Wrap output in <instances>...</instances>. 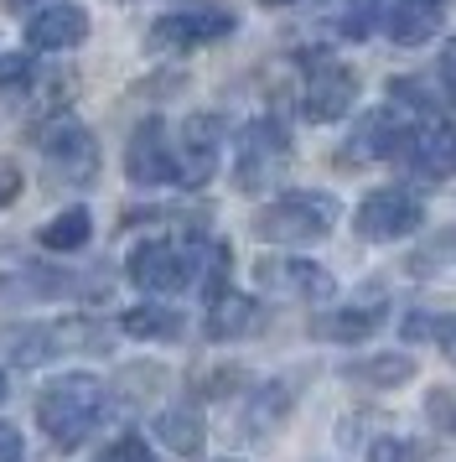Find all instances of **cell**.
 <instances>
[{"instance_id": "cell-1", "label": "cell", "mask_w": 456, "mask_h": 462, "mask_svg": "<svg viewBox=\"0 0 456 462\" xmlns=\"http://www.w3.org/2000/svg\"><path fill=\"white\" fill-rule=\"evenodd\" d=\"M104 405H109V390L94 374H62L37 395V420L52 447H78L104 420Z\"/></svg>"}, {"instance_id": "cell-2", "label": "cell", "mask_w": 456, "mask_h": 462, "mask_svg": "<svg viewBox=\"0 0 456 462\" xmlns=\"http://www.w3.org/2000/svg\"><path fill=\"white\" fill-rule=\"evenodd\" d=\"M332 224H337V198L322 188H296L260 208L254 234L265 245H316L332 234Z\"/></svg>"}, {"instance_id": "cell-3", "label": "cell", "mask_w": 456, "mask_h": 462, "mask_svg": "<svg viewBox=\"0 0 456 462\" xmlns=\"http://www.w3.org/2000/svg\"><path fill=\"white\" fill-rule=\"evenodd\" d=\"M420 224H425V208H420V198L410 188H378L352 213V229H358V239H369V245L410 239Z\"/></svg>"}, {"instance_id": "cell-4", "label": "cell", "mask_w": 456, "mask_h": 462, "mask_svg": "<svg viewBox=\"0 0 456 462\" xmlns=\"http://www.w3.org/2000/svg\"><path fill=\"white\" fill-rule=\"evenodd\" d=\"M286 156H290V135L280 120H249L239 130V151H233V182L244 192L269 188Z\"/></svg>"}, {"instance_id": "cell-5", "label": "cell", "mask_w": 456, "mask_h": 462, "mask_svg": "<svg viewBox=\"0 0 456 462\" xmlns=\"http://www.w3.org/2000/svg\"><path fill=\"white\" fill-rule=\"evenodd\" d=\"M405 171L425 177V182H441L456 171V130L441 120V115H410L405 125V141H399V156Z\"/></svg>"}, {"instance_id": "cell-6", "label": "cell", "mask_w": 456, "mask_h": 462, "mask_svg": "<svg viewBox=\"0 0 456 462\" xmlns=\"http://www.w3.org/2000/svg\"><path fill=\"white\" fill-rule=\"evenodd\" d=\"M233 26L239 22L223 5H182V11H166L161 22H150V47H161V52H192V47L223 42Z\"/></svg>"}, {"instance_id": "cell-7", "label": "cell", "mask_w": 456, "mask_h": 462, "mask_svg": "<svg viewBox=\"0 0 456 462\" xmlns=\"http://www.w3.org/2000/svg\"><path fill=\"white\" fill-rule=\"evenodd\" d=\"M352 105H358V73L348 63H337V58H322V63H311L306 73V88H301V109H306V120L316 125H337V120H348Z\"/></svg>"}, {"instance_id": "cell-8", "label": "cell", "mask_w": 456, "mask_h": 462, "mask_svg": "<svg viewBox=\"0 0 456 462\" xmlns=\"http://www.w3.org/2000/svg\"><path fill=\"white\" fill-rule=\"evenodd\" d=\"M37 146L47 156V167H58V177L88 182L99 171V141H94V130L78 125V120H68V115L37 130Z\"/></svg>"}, {"instance_id": "cell-9", "label": "cell", "mask_w": 456, "mask_h": 462, "mask_svg": "<svg viewBox=\"0 0 456 462\" xmlns=\"http://www.w3.org/2000/svg\"><path fill=\"white\" fill-rule=\"evenodd\" d=\"M192 250L182 245H171V239H145L130 250V281L150 296H166V291H182L187 281H192Z\"/></svg>"}, {"instance_id": "cell-10", "label": "cell", "mask_w": 456, "mask_h": 462, "mask_svg": "<svg viewBox=\"0 0 456 462\" xmlns=\"http://www.w3.org/2000/svg\"><path fill=\"white\" fill-rule=\"evenodd\" d=\"M124 177L135 188H166V182H177V146H171L161 120H141L135 125L130 146H124Z\"/></svg>"}, {"instance_id": "cell-11", "label": "cell", "mask_w": 456, "mask_h": 462, "mask_svg": "<svg viewBox=\"0 0 456 462\" xmlns=\"http://www.w3.org/2000/svg\"><path fill=\"white\" fill-rule=\"evenodd\" d=\"M218 146H223V120L218 115H192L182 125V141H177V182L203 188L218 167Z\"/></svg>"}, {"instance_id": "cell-12", "label": "cell", "mask_w": 456, "mask_h": 462, "mask_svg": "<svg viewBox=\"0 0 456 462\" xmlns=\"http://www.w3.org/2000/svg\"><path fill=\"white\" fill-rule=\"evenodd\" d=\"M88 11L73 5V0H52V5H41L32 11V22H26V52H68V47L88 42Z\"/></svg>"}, {"instance_id": "cell-13", "label": "cell", "mask_w": 456, "mask_h": 462, "mask_svg": "<svg viewBox=\"0 0 456 462\" xmlns=\"http://www.w3.org/2000/svg\"><path fill=\"white\" fill-rule=\"evenodd\" d=\"M260 286L280 296H296V301H332L337 296V281L332 271H322L316 260H260Z\"/></svg>"}, {"instance_id": "cell-14", "label": "cell", "mask_w": 456, "mask_h": 462, "mask_svg": "<svg viewBox=\"0 0 456 462\" xmlns=\"http://www.w3.org/2000/svg\"><path fill=\"white\" fill-rule=\"evenodd\" d=\"M405 125L410 120H399L394 109H373L363 125L352 130V146H348V156H358V162H394L399 156V141H405Z\"/></svg>"}, {"instance_id": "cell-15", "label": "cell", "mask_w": 456, "mask_h": 462, "mask_svg": "<svg viewBox=\"0 0 456 462\" xmlns=\"http://www.w3.org/2000/svg\"><path fill=\"white\" fill-rule=\"evenodd\" d=\"M254 322H260V307H254V296L228 291V286L207 296V333H213V337H244Z\"/></svg>"}, {"instance_id": "cell-16", "label": "cell", "mask_w": 456, "mask_h": 462, "mask_svg": "<svg viewBox=\"0 0 456 462\" xmlns=\"http://www.w3.org/2000/svg\"><path fill=\"white\" fill-rule=\"evenodd\" d=\"M378 322H384V307H337V312L316 317L311 333L327 343H363L369 333H378Z\"/></svg>"}, {"instance_id": "cell-17", "label": "cell", "mask_w": 456, "mask_h": 462, "mask_svg": "<svg viewBox=\"0 0 456 462\" xmlns=\"http://www.w3.org/2000/svg\"><path fill=\"white\" fill-rule=\"evenodd\" d=\"M435 32H441V5H420V0L394 5V16H389L394 47H420V42H431Z\"/></svg>"}, {"instance_id": "cell-18", "label": "cell", "mask_w": 456, "mask_h": 462, "mask_svg": "<svg viewBox=\"0 0 456 462\" xmlns=\"http://www.w3.org/2000/svg\"><path fill=\"white\" fill-rule=\"evenodd\" d=\"M156 437L161 447H171L177 457H192V452H203V416L192 411V405H171L156 416Z\"/></svg>"}, {"instance_id": "cell-19", "label": "cell", "mask_w": 456, "mask_h": 462, "mask_svg": "<svg viewBox=\"0 0 456 462\" xmlns=\"http://www.w3.org/2000/svg\"><path fill=\"white\" fill-rule=\"evenodd\" d=\"M120 328L130 337H145V343H171V337H182V312H177V307H156V301H150V307H130V312L120 317Z\"/></svg>"}, {"instance_id": "cell-20", "label": "cell", "mask_w": 456, "mask_h": 462, "mask_svg": "<svg viewBox=\"0 0 456 462\" xmlns=\"http://www.w3.org/2000/svg\"><path fill=\"white\" fill-rule=\"evenodd\" d=\"M88 234H94V218H88V208H62L52 224H41V250H52V254H73L88 245Z\"/></svg>"}, {"instance_id": "cell-21", "label": "cell", "mask_w": 456, "mask_h": 462, "mask_svg": "<svg viewBox=\"0 0 456 462\" xmlns=\"http://www.w3.org/2000/svg\"><path fill=\"white\" fill-rule=\"evenodd\" d=\"M410 374H415V358H410V354L363 358V364H352V369H348L352 384H373V390H394V384H405Z\"/></svg>"}, {"instance_id": "cell-22", "label": "cell", "mask_w": 456, "mask_h": 462, "mask_svg": "<svg viewBox=\"0 0 456 462\" xmlns=\"http://www.w3.org/2000/svg\"><path fill=\"white\" fill-rule=\"evenodd\" d=\"M389 16V0H342L337 5V32L352 37V42H363L378 32V22Z\"/></svg>"}, {"instance_id": "cell-23", "label": "cell", "mask_w": 456, "mask_h": 462, "mask_svg": "<svg viewBox=\"0 0 456 462\" xmlns=\"http://www.w3.org/2000/svg\"><path fill=\"white\" fill-rule=\"evenodd\" d=\"M405 343H431V337H446L451 333V317H435V312H410L399 322Z\"/></svg>"}, {"instance_id": "cell-24", "label": "cell", "mask_w": 456, "mask_h": 462, "mask_svg": "<svg viewBox=\"0 0 456 462\" xmlns=\"http://www.w3.org/2000/svg\"><path fill=\"white\" fill-rule=\"evenodd\" d=\"M425 457V447L410 437H378L369 447V462H420Z\"/></svg>"}, {"instance_id": "cell-25", "label": "cell", "mask_w": 456, "mask_h": 462, "mask_svg": "<svg viewBox=\"0 0 456 462\" xmlns=\"http://www.w3.org/2000/svg\"><path fill=\"white\" fill-rule=\"evenodd\" d=\"M425 411H431L435 431L456 437V395H451V390H431V395H425Z\"/></svg>"}, {"instance_id": "cell-26", "label": "cell", "mask_w": 456, "mask_h": 462, "mask_svg": "<svg viewBox=\"0 0 456 462\" xmlns=\"http://www.w3.org/2000/svg\"><path fill=\"white\" fill-rule=\"evenodd\" d=\"M32 84V52H0V94Z\"/></svg>"}, {"instance_id": "cell-27", "label": "cell", "mask_w": 456, "mask_h": 462, "mask_svg": "<svg viewBox=\"0 0 456 462\" xmlns=\"http://www.w3.org/2000/svg\"><path fill=\"white\" fill-rule=\"evenodd\" d=\"M109 462H156V452H150L141 437H120L109 447Z\"/></svg>"}, {"instance_id": "cell-28", "label": "cell", "mask_w": 456, "mask_h": 462, "mask_svg": "<svg viewBox=\"0 0 456 462\" xmlns=\"http://www.w3.org/2000/svg\"><path fill=\"white\" fill-rule=\"evenodd\" d=\"M16 198H21V167L0 156V208H5V203H16Z\"/></svg>"}, {"instance_id": "cell-29", "label": "cell", "mask_w": 456, "mask_h": 462, "mask_svg": "<svg viewBox=\"0 0 456 462\" xmlns=\"http://www.w3.org/2000/svg\"><path fill=\"white\" fill-rule=\"evenodd\" d=\"M26 457V447H21V431L11 420H0V462H21Z\"/></svg>"}, {"instance_id": "cell-30", "label": "cell", "mask_w": 456, "mask_h": 462, "mask_svg": "<svg viewBox=\"0 0 456 462\" xmlns=\"http://www.w3.org/2000/svg\"><path fill=\"white\" fill-rule=\"evenodd\" d=\"M441 79H446V88L456 94V37L441 47Z\"/></svg>"}, {"instance_id": "cell-31", "label": "cell", "mask_w": 456, "mask_h": 462, "mask_svg": "<svg viewBox=\"0 0 456 462\" xmlns=\"http://www.w3.org/2000/svg\"><path fill=\"white\" fill-rule=\"evenodd\" d=\"M441 343H446V358H451V364H456V322H451V333L441 337Z\"/></svg>"}, {"instance_id": "cell-32", "label": "cell", "mask_w": 456, "mask_h": 462, "mask_svg": "<svg viewBox=\"0 0 456 462\" xmlns=\"http://www.w3.org/2000/svg\"><path fill=\"white\" fill-rule=\"evenodd\" d=\"M11 11H32V5H41V0H5Z\"/></svg>"}, {"instance_id": "cell-33", "label": "cell", "mask_w": 456, "mask_h": 462, "mask_svg": "<svg viewBox=\"0 0 456 462\" xmlns=\"http://www.w3.org/2000/svg\"><path fill=\"white\" fill-rule=\"evenodd\" d=\"M11 395V384H5V369H0V400Z\"/></svg>"}, {"instance_id": "cell-34", "label": "cell", "mask_w": 456, "mask_h": 462, "mask_svg": "<svg viewBox=\"0 0 456 462\" xmlns=\"http://www.w3.org/2000/svg\"><path fill=\"white\" fill-rule=\"evenodd\" d=\"M260 5H296V0H260Z\"/></svg>"}, {"instance_id": "cell-35", "label": "cell", "mask_w": 456, "mask_h": 462, "mask_svg": "<svg viewBox=\"0 0 456 462\" xmlns=\"http://www.w3.org/2000/svg\"><path fill=\"white\" fill-rule=\"evenodd\" d=\"M420 5H446V0H420Z\"/></svg>"}]
</instances>
